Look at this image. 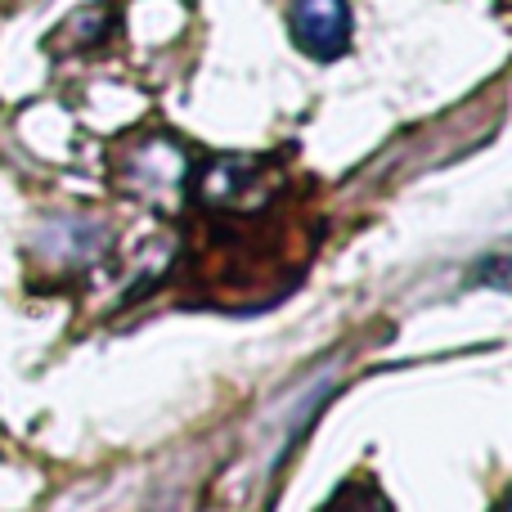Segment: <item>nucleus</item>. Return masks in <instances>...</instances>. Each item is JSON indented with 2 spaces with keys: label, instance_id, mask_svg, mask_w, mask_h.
Segmentation results:
<instances>
[{
  "label": "nucleus",
  "instance_id": "nucleus-1",
  "mask_svg": "<svg viewBox=\"0 0 512 512\" xmlns=\"http://www.w3.org/2000/svg\"><path fill=\"white\" fill-rule=\"evenodd\" d=\"M351 5L346 0H292V41L310 59L328 63L351 50Z\"/></svg>",
  "mask_w": 512,
  "mask_h": 512
}]
</instances>
